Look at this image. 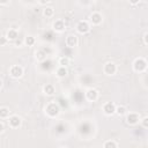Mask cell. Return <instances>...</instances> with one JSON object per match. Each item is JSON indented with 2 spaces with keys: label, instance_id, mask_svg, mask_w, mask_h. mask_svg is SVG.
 <instances>
[{
  "label": "cell",
  "instance_id": "6da1fadb",
  "mask_svg": "<svg viewBox=\"0 0 148 148\" xmlns=\"http://www.w3.org/2000/svg\"><path fill=\"white\" fill-rule=\"evenodd\" d=\"M147 68V61L143 59V58H138L134 60L133 62V69L138 73H141V72H145Z\"/></svg>",
  "mask_w": 148,
  "mask_h": 148
},
{
  "label": "cell",
  "instance_id": "7a4b0ae2",
  "mask_svg": "<svg viewBox=\"0 0 148 148\" xmlns=\"http://www.w3.org/2000/svg\"><path fill=\"white\" fill-rule=\"evenodd\" d=\"M45 112H46V114H47L49 117L54 118V117H57V116L59 114L60 110H59V108H58V105H57L56 103L51 102V103L45 108Z\"/></svg>",
  "mask_w": 148,
  "mask_h": 148
},
{
  "label": "cell",
  "instance_id": "3957f363",
  "mask_svg": "<svg viewBox=\"0 0 148 148\" xmlns=\"http://www.w3.org/2000/svg\"><path fill=\"white\" fill-rule=\"evenodd\" d=\"M9 75L14 79H18L23 75V68L20 65H14L9 68Z\"/></svg>",
  "mask_w": 148,
  "mask_h": 148
},
{
  "label": "cell",
  "instance_id": "277c9868",
  "mask_svg": "<svg viewBox=\"0 0 148 148\" xmlns=\"http://www.w3.org/2000/svg\"><path fill=\"white\" fill-rule=\"evenodd\" d=\"M125 116H126V123L128 125H136L140 121V116L135 112H130V113L127 112Z\"/></svg>",
  "mask_w": 148,
  "mask_h": 148
},
{
  "label": "cell",
  "instance_id": "5b68a950",
  "mask_svg": "<svg viewBox=\"0 0 148 148\" xmlns=\"http://www.w3.org/2000/svg\"><path fill=\"white\" fill-rule=\"evenodd\" d=\"M22 123V119L21 117L16 116V114H13V116H9L8 117V126L10 128H17Z\"/></svg>",
  "mask_w": 148,
  "mask_h": 148
},
{
  "label": "cell",
  "instance_id": "8992f818",
  "mask_svg": "<svg viewBox=\"0 0 148 148\" xmlns=\"http://www.w3.org/2000/svg\"><path fill=\"white\" fill-rule=\"evenodd\" d=\"M103 72L106 75H114L117 72V66L114 62H106L103 67Z\"/></svg>",
  "mask_w": 148,
  "mask_h": 148
},
{
  "label": "cell",
  "instance_id": "52a82bcc",
  "mask_svg": "<svg viewBox=\"0 0 148 148\" xmlns=\"http://www.w3.org/2000/svg\"><path fill=\"white\" fill-rule=\"evenodd\" d=\"M76 30L79 34H87L90 30V25H89L88 21H80L76 24Z\"/></svg>",
  "mask_w": 148,
  "mask_h": 148
},
{
  "label": "cell",
  "instance_id": "ba28073f",
  "mask_svg": "<svg viewBox=\"0 0 148 148\" xmlns=\"http://www.w3.org/2000/svg\"><path fill=\"white\" fill-rule=\"evenodd\" d=\"M86 98L89 101V102H95L97 101L98 98V91L94 88H89L87 91H86Z\"/></svg>",
  "mask_w": 148,
  "mask_h": 148
},
{
  "label": "cell",
  "instance_id": "9c48e42d",
  "mask_svg": "<svg viewBox=\"0 0 148 148\" xmlns=\"http://www.w3.org/2000/svg\"><path fill=\"white\" fill-rule=\"evenodd\" d=\"M102 109H103V112H104L106 116H111V114H113V113H114L116 105H114L112 102H106L105 104H103Z\"/></svg>",
  "mask_w": 148,
  "mask_h": 148
},
{
  "label": "cell",
  "instance_id": "30bf717a",
  "mask_svg": "<svg viewBox=\"0 0 148 148\" xmlns=\"http://www.w3.org/2000/svg\"><path fill=\"white\" fill-rule=\"evenodd\" d=\"M65 43H66V45H67L68 47H74V46L77 45L79 39H77V37H76L75 35H72V34H71V35H68V36L66 37Z\"/></svg>",
  "mask_w": 148,
  "mask_h": 148
},
{
  "label": "cell",
  "instance_id": "8fae6325",
  "mask_svg": "<svg viewBox=\"0 0 148 148\" xmlns=\"http://www.w3.org/2000/svg\"><path fill=\"white\" fill-rule=\"evenodd\" d=\"M89 21L91 22V24L92 25H98V24H101L102 23V21H103V17H102V15L99 14V13H92L91 15H90V18H89Z\"/></svg>",
  "mask_w": 148,
  "mask_h": 148
},
{
  "label": "cell",
  "instance_id": "7c38bea8",
  "mask_svg": "<svg viewBox=\"0 0 148 148\" xmlns=\"http://www.w3.org/2000/svg\"><path fill=\"white\" fill-rule=\"evenodd\" d=\"M52 27H53V29H54L56 31L61 32V31L65 30V22H64L62 20H57L56 22H53Z\"/></svg>",
  "mask_w": 148,
  "mask_h": 148
},
{
  "label": "cell",
  "instance_id": "4fadbf2b",
  "mask_svg": "<svg viewBox=\"0 0 148 148\" xmlns=\"http://www.w3.org/2000/svg\"><path fill=\"white\" fill-rule=\"evenodd\" d=\"M7 39H10V40H15L17 37H18V32L16 30V28H12L7 31V35H6Z\"/></svg>",
  "mask_w": 148,
  "mask_h": 148
},
{
  "label": "cell",
  "instance_id": "5bb4252c",
  "mask_svg": "<svg viewBox=\"0 0 148 148\" xmlns=\"http://www.w3.org/2000/svg\"><path fill=\"white\" fill-rule=\"evenodd\" d=\"M67 68L66 67H64V66H59L57 69H56V75L58 76V77H60V79H62V77H65L66 75H67Z\"/></svg>",
  "mask_w": 148,
  "mask_h": 148
},
{
  "label": "cell",
  "instance_id": "9a60e30c",
  "mask_svg": "<svg viewBox=\"0 0 148 148\" xmlns=\"http://www.w3.org/2000/svg\"><path fill=\"white\" fill-rule=\"evenodd\" d=\"M43 91H44V94H45V95H47V96H52V95L56 92V89H54L53 84H50V83H49V84L44 86Z\"/></svg>",
  "mask_w": 148,
  "mask_h": 148
},
{
  "label": "cell",
  "instance_id": "2e32d148",
  "mask_svg": "<svg viewBox=\"0 0 148 148\" xmlns=\"http://www.w3.org/2000/svg\"><path fill=\"white\" fill-rule=\"evenodd\" d=\"M127 109L124 106V105H120V106H116V110H114V113H117L119 117H123L127 113Z\"/></svg>",
  "mask_w": 148,
  "mask_h": 148
},
{
  "label": "cell",
  "instance_id": "e0dca14e",
  "mask_svg": "<svg viewBox=\"0 0 148 148\" xmlns=\"http://www.w3.org/2000/svg\"><path fill=\"white\" fill-rule=\"evenodd\" d=\"M9 114H10V111L8 108H6V106L0 108V118L1 119H8Z\"/></svg>",
  "mask_w": 148,
  "mask_h": 148
},
{
  "label": "cell",
  "instance_id": "ac0fdd59",
  "mask_svg": "<svg viewBox=\"0 0 148 148\" xmlns=\"http://www.w3.org/2000/svg\"><path fill=\"white\" fill-rule=\"evenodd\" d=\"M35 38L32 37V36H27L24 39H23V43L25 44V45H28V46H32L34 44H35Z\"/></svg>",
  "mask_w": 148,
  "mask_h": 148
},
{
  "label": "cell",
  "instance_id": "d6986e66",
  "mask_svg": "<svg viewBox=\"0 0 148 148\" xmlns=\"http://www.w3.org/2000/svg\"><path fill=\"white\" fill-rule=\"evenodd\" d=\"M58 64H59V66H64V67H66V66L69 65V59H68L67 57H60L59 60H58Z\"/></svg>",
  "mask_w": 148,
  "mask_h": 148
},
{
  "label": "cell",
  "instance_id": "ffe728a7",
  "mask_svg": "<svg viewBox=\"0 0 148 148\" xmlns=\"http://www.w3.org/2000/svg\"><path fill=\"white\" fill-rule=\"evenodd\" d=\"M103 147H104V148H110V147L116 148V147H118V143H117L116 141H113V140H108V141H105V142L103 143Z\"/></svg>",
  "mask_w": 148,
  "mask_h": 148
},
{
  "label": "cell",
  "instance_id": "44dd1931",
  "mask_svg": "<svg viewBox=\"0 0 148 148\" xmlns=\"http://www.w3.org/2000/svg\"><path fill=\"white\" fill-rule=\"evenodd\" d=\"M53 8L52 7H45L44 9H43V15L44 16H46V17H51L52 15H53Z\"/></svg>",
  "mask_w": 148,
  "mask_h": 148
},
{
  "label": "cell",
  "instance_id": "7402d4cb",
  "mask_svg": "<svg viewBox=\"0 0 148 148\" xmlns=\"http://www.w3.org/2000/svg\"><path fill=\"white\" fill-rule=\"evenodd\" d=\"M36 58H37L38 60H43V59L45 58V52L42 51V50H39L38 52H36Z\"/></svg>",
  "mask_w": 148,
  "mask_h": 148
},
{
  "label": "cell",
  "instance_id": "603a6c76",
  "mask_svg": "<svg viewBox=\"0 0 148 148\" xmlns=\"http://www.w3.org/2000/svg\"><path fill=\"white\" fill-rule=\"evenodd\" d=\"M141 123H142V126L145 127V128H147L148 127V117H143L142 118V120H140Z\"/></svg>",
  "mask_w": 148,
  "mask_h": 148
},
{
  "label": "cell",
  "instance_id": "cb8c5ba5",
  "mask_svg": "<svg viewBox=\"0 0 148 148\" xmlns=\"http://www.w3.org/2000/svg\"><path fill=\"white\" fill-rule=\"evenodd\" d=\"M6 43H7V37L6 36L0 37V45H5Z\"/></svg>",
  "mask_w": 148,
  "mask_h": 148
},
{
  "label": "cell",
  "instance_id": "d4e9b609",
  "mask_svg": "<svg viewBox=\"0 0 148 148\" xmlns=\"http://www.w3.org/2000/svg\"><path fill=\"white\" fill-rule=\"evenodd\" d=\"M51 0H38V2L40 3V5H46V3H49Z\"/></svg>",
  "mask_w": 148,
  "mask_h": 148
},
{
  "label": "cell",
  "instance_id": "484cf974",
  "mask_svg": "<svg viewBox=\"0 0 148 148\" xmlns=\"http://www.w3.org/2000/svg\"><path fill=\"white\" fill-rule=\"evenodd\" d=\"M128 1H130V3H132V5H136V3L140 2V0H128Z\"/></svg>",
  "mask_w": 148,
  "mask_h": 148
},
{
  "label": "cell",
  "instance_id": "4316f807",
  "mask_svg": "<svg viewBox=\"0 0 148 148\" xmlns=\"http://www.w3.org/2000/svg\"><path fill=\"white\" fill-rule=\"evenodd\" d=\"M9 2V0H0V5H7Z\"/></svg>",
  "mask_w": 148,
  "mask_h": 148
},
{
  "label": "cell",
  "instance_id": "83f0119b",
  "mask_svg": "<svg viewBox=\"0 0 148 148\" xmlns=\"http://www.w3.org/2000/svg\"><path fill=\"white\" fill-rule=\"evenodd\" d=\"M3 130H5V127H3V124L0 121V133H2V132H3Z\"/></svg>",
  "mask_w": 148,
  "mask_h": 148
},
{
  "label": "cell",
  "instance_id": "f1b7e54d",
  "mask_svg": "<svg viewBox=\"0 0 148 148\" xmlns=\"http://www.w3.org/2000/svg\"><path fill=\"white\" fill-rule=\"evenodd\" d=\"M143 40H145V45H147V32H145L143 35Z\"/></svg>",
  "mask_w": 148,
  "mask_h": 148
},
{
  "label": "cell",
  "instance_id": "f546056e",
  "mask_svg": "<svg viewBox=\"0 0 148 148\" xmlns=\"http://www.w3.org/2000/svg\"><path fill=\"white\" fill-rule=\"evenodd\" d=\"M1 88H2V80L0 79V89H1Z\"/></svg>",
  "mask_w": 148,
  "mask_h": 148
}]
</instances>
